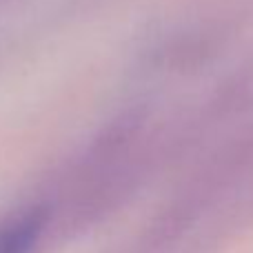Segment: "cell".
Segmentation results:
<instances>
[{"label": "cell", "mask_w": 253, "mask_h": 253, "mask_svg": "<svg viewBox=\"0 0 253 253\" xmlns=\"http://www.w3.org/2000/svg\"><path fill=\"white\" fill-rule=\"evenodd\" d=\"M36 218H25L0 231V253H27L36 238Z\"/></svg>", "instance_id": "cell-1"}]
</instances>
